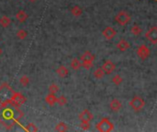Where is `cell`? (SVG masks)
<instances>
[{"mask_svg": "<svg viewBox=\"0 0 157 132\" xmlns=\"http://www.w3.org/2000/svg\"><path fill=\"white\" fill-rule=\"evenodd\" d=\"M0 123L7 130H11L12 127L17 122L14 119V108L9 105L6 107L0 106Z\"/></svg>", "mask_w": 157, "mask_h": 132, "instance_id": "obj_1", "label": "cell"}, {"mask_svg": "<svg viewBox=\"0 0 157 132\" xmlns=\"http://www.w3.org/2000/svg\"><path fill=\"white\" fill-rule=\"evenodd\" d=\"M15 91L7 83H4L0 85V104L7 102L12 99Z\"/></svg>", "mask_w": 157, "mask_h": 132, "instance_id": "obj_2", "label": "cell"}, {"mask_svg": "<svg viewBox=\"0 0 157 132\" xmlns=\"http://www.w3.org/2000/svg\"><path fill=\"white\" fill-rule=\"evenodd\" d=\"M97 130L101 132H110L113 130L114 125L109 119H102V120L97 124Z\"/></svg>", "mask_w": 157, "mask_h": 132, "instance_id": "obj_3", "label": "cell"}, {"mask_svg": "<svg viewBox=\"0 0 157 132\" xmlns=\"http://www.w3.org/2000/svg\"><path fill=\"white\" fill-rule=\"evenodd\" d=\"M115 20H116V22L119 25L125 26V25H127L131 21V16L127 12H125V11H121V12H119L116 15Z\"/></svg>", "mask_w": 157, "mask_h": 132, "instance_id": "obj_4", "label": "cell"}, {"mask_svg": "<svg viewBox=\"0 0 157 132\" xmlns=\"http://www.w3.org/2000/svg\"><path fill=\"white\" fill-rule=\"evenodd\" d=\"M145 105L144 100L140 97V96H134L131 101H130V106L132 107V108L135 111H139L141 110Z\"/></svg>", "mask_w": 157, "mask_h": 132, "instance_id": "obj_5", "label": "cell"}, {"mask_svg": "<svg viewBox=\"0 0 157 132\" xmlns=\"http://www.w3.org/2000/svg\"><path fill=\"white\" fill-rule=\"evenodd\" d=\"M150 49L146 45H141L137 49V55L142 59V60H146L150 56Z\"/></svg>", "mask_w": 157, "mask_h": 132, "instance_id": "obj_6", "label": "cell"}, {"mask_svg": "<svg viewBox=\"0 0 157 132\" xmlns=\"http://www.w3.org/2000/svg\"><path fill=\"white\" fill-rule=\"evenodd\" d=\"M146 39L153 44L157 43V27L151 28L145 34Z\"/></svg>", "mask_w": 157, "mask_h": 132, "instance_id": "obj_7", "label": "cell"}, {"mask_svg": "<svg viewBox=\"0 0 157 132\" xmlns=\"http://www.w3.org/2000/svg\"><path fill=\"white\" fill-rule=\"evenodd\" d=\"M115 68H116V65H115L111 61H107V62H105L103 63V65H102V69H103V71L105 72V74H112V73L114 72Z\"/></svg>", "mask_w": 157, "mask_h": 132, "instance_id": "obj_8", "label": "cell"}, {"mask_svg": "<svg viewBox=\"0 0 157 132\" xmlns=\"http://www.w3.org/2000/svg\"><path fill=\"white\" fill-rule=\"evenodd\" d=\"M79 119L81 121H87V122H90L92 119H93V115L91 114V112L87 109H85L84 111H82L79 116H78Z\"/></svg>", "mask_w": 157, "mask_h": 132, "instance_id": "obj_9", "label": "cell"}, {"mask_svg": "<svg viewBox=\"0 0 157 132\" xmlns=\"http://www.w3.org/2000/svg\"><path fill=\"white\" fill-rule=\"evenodd\" d=\"M102 34H103V36H104L107 40H111V39H113V38L116 36L117 32H116V30H115L113 28H111V27H107V28L103 30Z\"/></svg>", "mask_w": 157, "mask_h": 132, "instance_id": "obj_10", "label": "cell"}, {"mask_svg": "<svg viewBox=\"0 0 157 132\" xmlns=\"http://www.w3.org/2000/svg\"><path fill=\"white\" fill-rule=\"evenodd\" d=\"M130 47H131L130 43H129L127 40H121L118 42V44H117V48H118L120 51H127Z\"/></svg>", "mask_w": 157, "mask_h": 132, "instance_id": "obj_11", "label": "cell"}, {"mask_svg": "<svg viewBox=\"0 0 157 132\" xmlns=\"http://www.w3.org/2000/svg\"><path fill=\"white\" fill-rule=\"evenodd\" d=\"M81 60H82V62H93L95 61V55L92 54L90 51H86V52L81 56Z\"/></svg>", "mask_w": 157, "mask_h": 132, "instance_id": "obj_12", "label": "cell"}, {"mask_svg": "<svg viewBox=\"0 0 157 132\" xmlns=\"http://www.w3.org/2000/svg\"><path fill=\"white\" fill-rule=\"evenodd\" d=\"M110 109L114 112H118L121 108V103L118 100V99H113L110 102Z\"/></svg>", "mask_w": 157, "mask_h": 132, "instance_id": "obj_13", "label": "cell"}, {"mask_svg": "<svg viewBox=\"0 0 157 132\" xmlns=\"http://www.w3.org/2000/svg\"><path fill=\"white\" fill-rule=\"evenodd\" d=\"M56 74L61 77V78H64L68 75V70L66 67H64L63 65H61L58 67V69L56 70Z\"/></svg>", "mask_w": 157, "mask_h": 132, "instance_id": "obj_14", "label": "cell"}, {"mask_svg": "<svg viewBox=\"0 0 157 132\" xmlns=\"http://www.w3.org/2000/svg\"><path fill=\"white\" fill-rule=\"evenodd\" d=\"M56 96H55V95L54 94H49V95H47L46 96V97H45V101L47 102V104L49 105V106H53L55 103H56Z\"/></svg>", "mask_w": 157, "mask_h": 132, "instance_id": "obj_15", "label": "cell"}, {"mask_svg": "<svg viewBox=\"0 0 157 132\" xmlns=\"http://www.w3.org/2000/svg\"><path fill=\"white\" fill-rule=\"evenodd\" d=\"M28 14L26 13V12H24V11H22V10H20V11H18L17 14H16V18H17V20H18L19 22H24L27 18H28Z\"/></svg>", "mask_w": 157, "mask_h": 132, "instance_id": "obj_16", "label": "cell"}, {"mask_svg": "<svg viewBox=\"0 0 157 132\" xmlns=\"http://www.w3.org/2000/svg\"><path fill=\"white\" fill-rule=\"evenodd\" d=\"M23 117H24V114L19 108H14V119L17 122H18Z\"/></svg>", "mask_w": 157, "mask_h": 132, "instance_id": "obj_17", "label": "cell"}, {"mask_svg": "<svg viewBox=\"0 0 157 132\" xmlns=\"http://www.w3.org/2000/svg\"><path fill=\"white\" fill-rule=\"evenodd\" d=\"M11 23V20L9 17H7L6 16H4L0 18V25L3 27V28H7Z\"/></svg>", "mask_w": 157, "mask_h": 132, "instance_id": "obj_18", "label": "cell"}, {"mask_svg": "<svg viewBox=\"0 0 157 132\" xmlns=\"http://www.w3.org/2000/svg\"><path fill=\"white\" fill-rule=\"evenodd\" d=\"M67 130H68V127H67V125H66L65 123H63V122L58 123V124L56 125V127H55V130H56V131L64 132L67 131Z\"/></svg>", "mask_w": 157, "mask_h": 132, "instance_id": "obj_19", "label": "cell"}, {"mask_svg": "<svg viewBox=\"0 0 157 132\" xmlns=\"http://www.w3.org/2000/svg\"><path fill=\"white\" fill-rule=\"evenodd\" d=\"M71 67H72L74 70H75V71L79 70L80 67H81V62H80V61L77 60V59H73V61L71 62Z\"/></svg>", "mask_w": 157, "mask_h": 132, "instance_id": "obj_20", "label": "cell"}, {"mask_svg": "<svg viewBox=\"0 0 157 132\" xmlns=\"http://www.w3.org/2000/svg\"><path fill=\"white\" fill-rule=\"evenodd\" d=\"M104 75H105V72L103 71L102 68H98V69H97V70L94 72V76H95L97 79H101V78L104 77Z\"/></svg>", "mask_w": 157, "mask_h": 132, "instance_id": "obj_21", "label": "cell"}, {"mask_svg": "<svg viewBox=\"0 0 157 132\" xmlns=\"http://www.w3.org/2000/svg\"><path fill=\"white\" fill-rule=\"evenodd\" d=\"M71 12H72V14H73L75 17H80V16L82 15V13H83L82 9H81L78 6H74V7L72 8V10H71Z\"/></svg>", "mask_w": 157, "mask_h": 132, "instance_id": "obj_22", "label": "cell"}, {"mask_svg": "<svg viewBox=\"0 0 157 132\" xmlns=\"http://www.w3.org/2000/svg\"><path fill=\"white\" fill-rule=\"evenodd\" d=\"M131 31H132V33L133 35L138 36V35H140V34L142 33L143 29H142V28H141V27H139V26H137V25H134V26H132V27Z\"/></svg>", "mask_w": 157, "mask_h": 132, "instance_id": "obj_23", "label": "cell"}, {"mask_svg": "<svg viewBox=\"0 0 157 132\" xmlns=\"http://www.w3.org/2000/svg\"><path fill=\"white\" fill-rule=\"evenodd\" d=\"M49 92L51 93V94H56V93H58L59 92V86L56 85V84H52L50 86H49Z\"/></svg>", "mask_w": 157, "mask_h": 132, "instance_id": "obj_24", "label": "cell"}, {"mask_svg": "<svg viewBox=\"0 0 157 132\" xmlns=\"http://www.w3.org/2000/svg\"><path fill=\"white\" fill-rule=\"evenodd\" d=\"M56 103L63 107V106H65V105H66V103H67V99H66V97H65V96H59V97H57V98H56Z\"/></svg>", "mask_w": 157, "mask_h": 132, "instance_id": "obj_25", "label": "cell"}, {"mask_svg": "<svg viewBox=\"0 0 157 132\" xmlns=\"http://www.w3.org/2000/svg\"><path fill=\"white\" fill-rule=\"evenodd\" d=\"M25 130H27V131L29 132H36L38 131V128L33 124V123H29V124H28L27 126H26V128H25Z\"/></svg>", "mask_w": 157, "mask_h": 132, "instance_id": "obj_26", "label": "cell"}, {"mask_svg": "<svg viewBox=\"0 0 157 132\" xmlns=\"http://www.w3.org/2000/svg\"><path fill=\"white\" fill-rule=\"evenodd\" d=\"M28 36V32L24 29H19L17 33V37L20 40H24Z\"/></svg>", "mask_w": 157, "mask_h": 132, "instance_id": "obj_27", "label": "cell"}, {"mask_svg": "<svg viewBox=\"0 0 157 132\" xmlns=\"http://www.w3.org/2000/svg\"><path fill=\"white\" fill-rule=\"evenodd\" d=\"M19 82H20V84H21L23 86H27V85H29V79L28 76L23 75V76L19 79Z\"/></svg>", "mask_w": 157, "mask_h": 132, "instance_id": "obj_28", "label": "cell"}, {"mask_svg": "<svg viewBox=\"0 0 157 132\" xmlns=\"http://www.w3.org/2000/svg\"><path fill=\"white\" fill-rule=\"evenodd\" d=\"M112 82H113L116 85H121V82H122V78H121L119 74H116V75L112 78Z\"/></svg>", "mask_w": 157, "mask_h": 132, "instance_id": "obj_29", "label": "cell"}, {"mask_svg": "<svg viewBox=\"0 0 157 132\" xmlns=\"http://www.w3.org/2000/svg\"><path fill=\"white\" fill-rule=\"evenodd\" d=\"M81 66H83L84 68H86V70L90 69L91 67H93V62H82Z\"/></svg>", "mask_w": 157, "mask_h": 132, "instance_id": "obj_30", "label": "cell"}, {"mask_svg": "<svg viewBox=\"0 0 157 132\" xmlns=\"http://www.w3.org/2000/svg\"><path fill=\"white\" fill-rule=\"evenodd\" d=\"M80 127H81V129H83L84 130H87L90 128V125H89V122H87V121H82Z\"/></svg>", "mask_w": 157, "mask_h": 132, "instance_id": "obj_31", "label": "cell"}, {"mask_svg": "<svg viewBox=\"0 0 157 132\" xmlns=\"http://www.w3.org/2000/svg\"><path fill=\"white\" fill-rule=\"evenodd\" d=\"M29 1H30V2H35L36 0H29Z\"/></svg>", "mask_w": 157, "mask_h": 132, "instance_id": "obj_32", "label": "cell"}, {"mask_svg": "<svg viewBox=\"0 0 157 132\" xmlns=\"http://www.w3.org/2000/svg\"><path fill=\"white\" fill-rule=\"evenodd\" d=\"M1 52H2V51H1V49H0V55H1Z\"/></svg>", "mask_w": 157, "mask_h": 132, "instance_id": "obj_33", "label": "cell"}]
</instances>
